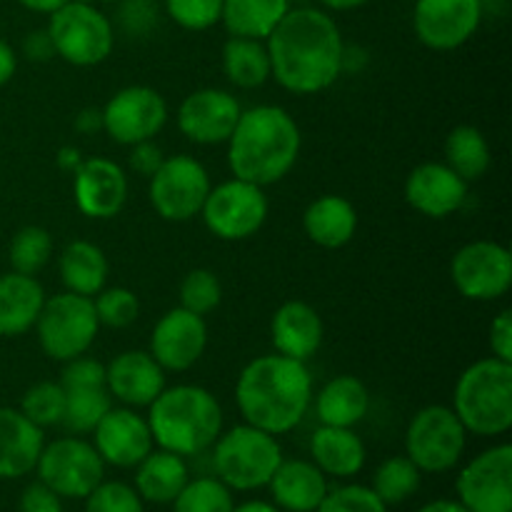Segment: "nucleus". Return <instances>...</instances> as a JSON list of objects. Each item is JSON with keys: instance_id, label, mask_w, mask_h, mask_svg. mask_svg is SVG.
Returning <instances> with one entry per match:
<instances>
[{"instance_id": "obj_57", "label": "nucleus", "mask_w": 512, "mask_h": 512, "mask_svg": "<svg viewBox=\"0 0 512 512\" xmlns=\"http://www.w3.org/2000/svg\"><path fill=\"white\" fill-rule=\"evenodd\" d=\"M233 512H283V510L273 503H265V500H248V503L235 505Z\"/></svg>"}, {"instance_id": "obj_32", "label": "nucleus", "mask_w": 512, "mask_h": 512, "mask_svg": "<svg viewBox=\"0 0 512 512\" xmlns=\"http://www.w3.org/2000/svg\"><path fill=\"white\" fill-rule=\"evenodd\" d=\"M290 8V0H223L220 23L230 35L265 40Z\"/></svg>"}, {"instance_id": "obj_8", "label": "nucleus", "mask_w": 512, "mask_h": 512, "mask_svg": "<svg viewBox=\"0 0 512 512\" xmlns=\"http://www.w3.org/2000/svg\"><path fill=\"white\" fill-rule=\"evenodd\" d=\"M98 315H95L93 298L75 295L70 290L45 298L43 310L35 323L40 350L45 358L55 363H68V360L85 355L93 348L98 338Z\"/></svg>"}, {"instance_id": "obj_6", "label": "nucleus", "mask_w": 512, "mask_h": 512, "mask_svg": "<svg viewBox=\"0 0 512 512\" xmlns=\"http://www.w3.org/2000/svg\"><path fill=\"white\" fill-rule=\"evenodd\" d=\"M210 450H213L215 478L223 480L233 493L268 488L270 478L283 463V448L278 438L248 423L223 430Z\"/></svg>"}, {"instance_id": "obj_2", "label": "nucleus", "mask_w": 512, "mask_h": 512, "mask_svg": "<svg viewBox=\"0 0 512 512\" xmlns=\"http://www.w3.org/2000/svg\"><path fill=\"white\" fill-rule=\"evenodd\" d=\"M235 405L243 423L270 435L298 428L313 405V375L308 363L280 353L250 360L235 383Z\"/></svg>"}, {"instance_id": "obj_18", "label": "nucleus", "mask_w": 512, "mask_h": 512, "mask_svg": "<svg viewBox=\"0 0 512 512\" xmlns=\"http://www.w3.org/2000/svg\"><path fill=\"white\" fill-rule=\"evenodd\" d=\"M208 348V323L203 315L185 308H173L155 323L150 335V350L165 373H185L205 355Z\"/></svg>"}, {"instance_id": "obj_17", "label": "nucleus", "mask_w": 512, "mask_h": 512, "mask_svg": "<svg viewBox=\"0 0 512 512\" xmlns=\"http://www.w3.org/2000/svg\"><path fill=\"white\" fill-rule=\"evenodd\" d=\"M243 105L230 90L198 88L178 105V130L195 145H223L238 125Z\"/></svg>"}, {"instance_id": "obj_35", "label": "nucleus", "mask_w": 512, "mask_h": 512, "mask_svg": "<svg viewBox=\"0 0 512 512\" xmlns=\"http://www.w3.org/2000/svg\"><path fill=\"white\" fill-rule=\"evenodd\" d=\"M420 480H423V473L415 468V463L408 455H393V458H385L383 463L375 468L370 490H373L388 508H395V505H403L405 500H410L418 493Z\"/></svg>"}, {"instance_id": "obj_22", "label": "nucleus", "mask_w": 512, "mask_h": 512, "mask_svg": "<svg viewBox=\"0 0 512 512\" xmlns=\"http://www.w3.org/2000/svg\"><path fill=\"white\" fill-rule=\"evenodd\" d=\"M110 398L128 408H148L165 388V370L148 350H123L105 365Z\"/></svg>"}, {"instance_id": "obj_16", "label": "nucleus", "mask_w": 512, "mask_h": 512, "mask_svg": "<svg viewBox=\"0 0 512 512\" xmlns=\"http://www.w3.org/2000/svg\"><path fill=\"white\" fill-rule=\"evenodd\" d=\"M483 15L485 0H415L413 30L425 48L448 53L473 40Z\"/></svg>"}, {"instance_id": "obj_28", "label": "nucleus", "mask_w": 512, "mask_h": 512, "mask_svg": "<svg viewBox=\"0 0 512 512\" xmlns=\"http://www.w3.org/2000/svg\"><path fill=\"white\" fill-rule=\"evenodd\" d=\"M45 305V290L35 275L8 273L0 278V338H20L35 328Z\"/></svg>"}, {"instance_id": "obj_10", "label": "nucleus", "mask_w": 512, "mask_h": 512, "mask_svg": "<svg viewBox=\"0 0 512 512\" xmlns=\"http://www.w3.org/2000/svg\"><path fill=\"white\" fill-rule=\"evenodd\" d=\"M270 213V200L265 188L248 180L230 178L213 185L205 198L200 218L205 228L225 243H240L260 233Z\"/></svg>"}, {"instance_id": "obj_33", "label": "nucleus", "mask_w": 512, "mask_h": 512, "mask_svg": "<svg viewBox=\"0 0 512 512\" xmlns=\"http://www.w3.org/2000/svg\"><path fill=\"white\" fill-rule=\"evenodd\" d=\"M223 75L240 90H255L270 80V55L265 40L230 35L223 45Z\"/></svg>"}, {"instance_id": "obj_3", "label": "nucleus", "mask_w": 512, "mask_h": 512, "mask_svg": "<svg viewBox=\"0 0 512 512\" xmlns=\"http://www.w3.org/2000/svg\"><path fill=\"white\" fill-rule=\"evenodd\" d=\"M303 135L293 115L280 105H253L240 113L228 138V165L235 178L268 188L295 168Z\"/></svg>"}, {"instance_id": "obj_21", "label": "nucleus", "mask_w": 512, "mask_h": 512, "mask_svg": "<svg viewBox=\"0 0 512 512\" xmlns=\"http://www.w3.org/2000/svg\"><path fill=\"white\" fill-rule=\"evenodd\" d=\"M470 183H465L453 168L445 163H420L408 173L403 185L405 203L420 215L433 220L450 218L468 200Z\"/></svg>"}, {"instance_id": "obj_55", "label": "nucleus", "mask_w": 512, "mask_h": 512, "mask_svg": "<svg viewBox=\"0 0 512 512\" xmlns=\"http://www.w3.org/2000/svg\"><path fill=\"white\" fill-rule=\"evenodd\" d=\"M318 3L323 5V10H328V13H345V10L363 8L370 0H318Z\"/></svg>"}, {"instance_id": "obj_46", "label": "nucleus", "mask_w": 512, "mask_h": 512, "mask_svg": "<svg viewBox=\"0 0 512 512\" xmlns=\"http://www.w3.org/2000/svg\"><path fill=\"white\" fill-rule=\"evenodd\" d=\"M60 385L65 390L70 388H105V365L100 360L88 358V355H78V358L63 363V373H60Z\"/></svg>"}, {"instance_id": "obj_56", "label": "nucleus", "mask_w": 512, "mask_h": 512, "mask_svg": "<svg viewBox=\"0 0 512 512\" xmlns=\"http://www.w3.org/2000/svg\"><path fill=\"white\" fill-rule=\"evenodd\" d=\"M418 512H470L465 505H460L458 500H433V503H425Z\"/></svg>"}, {"instance_id": "obj_45", "label": "nucleus", "mask_w": 512, "mask_h": 512, "mask_svg": "<svg viewBox=\"0 0 512 512\" xmlns=\"http://www.w3.org/2000/svg\"><path fill=\"white\" fill-rule=\"evenodd\" d=\"M158 3L155 0H120L118 25L125 35L145 38L158 28Z\"/></svg>"}, {"instance_id": "obj_37", "label": "nucleus", "mask_w": 512, "mask_h": 512, "mask_svg": "<svg viewBox=\"0 0 512 512\" xmlns=\"http://www.w3.org/2000/svg\"><path fill=\"white\" fill-rule=\"evenodd\" d=\"M170 505L173 512H233L235 500L233 490L223 480L205 475V478H190Z\"/></svg>"}, {"instance_id": "obj_41", "label": "nucleus", "mask_w": 512, "mask_h": 512, "mask_svg": "<svg viewBox=\"0 0 512 512\" xmlns=\"http://www.w3.org/2000/svg\"><path fill=\"white\" fill-rule=\"evenodd\" d=\"M95 315H98L100 328L123 330L138 320L140 315V300L138 295L123 285H113V288H103L98 295H93Z\"/></svg>"}, {"instance_id": "obj_19", "label": "nucleus", "mask_w": 512, "mask_h": 512, "mask_svg": "<svg viewBox=\"0 0 512 512\" xmlns=\"http://www.w3.org/2000/svg\"><path fill=\"white\" fill-rule=\"evenodd\" d=\"M128 173L110 158H83L73 173V198L90 220H110L128 203Z\"/></svg>"}, {"instance_id": "obj_42", "label": "nucleus", "mask_w": 512, "mask_h": 512, "mask_svg": "<svg viewBox=\"0 0 512 512\" xmlns=\"http://www.w3.org/2000/svg\"><path fill=\"white\" fill-rule=\"evenodd\" d=\"M165 13L178 28L203 33L220 23L223 0H163Z\"/></svg>"}, {"instance_id": "obj_7", "label": "nucleus", "mask_w": 512, "mask_h": 512, "mask_svg": "<svg viewBox=\"0 0 512 512\" xmlns=\"http://www.w3.org/2000/svg\"><path fill=\"white\" fill-rule=\"evenodd\" d=\"M48 35L60 60L75 68H93L113 53V20L93 3L70 0L48 15Z\"/></svg>"}, {"instance_id": "obj_48", "label": "nucleus", "mask_w": 512, "mask_h": 512, "mask_svg": "<svg viewBox=\"0 0 512 512\" xmlns=\"http://www.w3.org/2000/svg\"><path fill=\"white\" fill-rule=\"evenodd\" d=\"M20 512H63V498L58 493L43 485L40 480L25 485V490L20 493Z\"/></svg>"}, {"instance_id": "obj_43", "label": "nucleus", "mask_w": 512, "mask_h": 512, "mask_svg": "<svg viewBox=\"0 0 512 512\" xmlns=\"http://www.w3.org/2000/svg\"><path fill=\"white\" fill-rule=\"evenodd\" d=\"M85 512H145V503L133 485L120 480H103L85 498Z\"/></svg>"}, {"instance_id": "obj_50", "label": "nucleus", "mask_w": 512, "mask_h": 512, "mask_svg": "<svg viewBox=\"0 0 512 512\" xmlns=\"http://www.w3.org/2000/svg\"><path fill=\"white\" fill-rule=\"evenodd\" d=\"M23 55L33 63H48L50 58H55L53 40H50L48 30H33V33L25 35Z\"/></svg>"}, {"instance_id": "obj_29", "label": "nucleus", "mask_w": 512, "mask_h": 512, "mask_svg": "<svg viewBox=\"0 0 512 512\" xmlns=\"http://www.w3.org/2000/svg\"><path fill=\"white\" fill-rule=\"evenodd\" d=\"M370 403V390L363 380L355 375H335L318 390L310 408H315L320 425L355 428L370 413Z\"/></svg>"}, {"instance_id": "obj_39", "label": "nucleus", "mask_w": 512, "mask_h": 512, "mask_svg": "<svg viewBox=\"0 0 512 512\" xmlns=\"http://www.w3.org/2000/svg\"><path fill=\"white\" fill-rule=\"evenodd\" d=\"M65 410V390L60 383L53 380H43L35 383L33 388L25 390L23 400H20V413L28 420H33L38 428H53L60 425Z\"/></svg>"}, {"instance_id": "obj_47", "label": "nucleus", "mask_w": 512, "mask_h": 512, "mask_svg": "<svg viewBox=\"0 0 512 512\" xmlns=\"http://www.w3.org/2000/svg\"><path fill=\"white\" fill-rule=\"evenodd\" d=\"M128 148V168L133 170L135 175H140V178H153L155 170H158L165 160L163 148H160L155 140H140V143L128 145Z\"/></svg>"}, {"instance_id": "obj_1", "label": "nucleus", "mask_w": 512, "mask_h": 512, "mask_svg": "<svg viewBox=\"0 0 512 512\" xmlns=\"http://www.w3.org/2000/svg\"><path fill=\"white\" fill-rule=\"evenodd\" d=\"M265 48L270 78L293 95L323 93L343 75V33L323 8H290L265 38Z\"/></svg>"}, {"instance_id": "obj_14", "label": "nucleus", "mask_w": 512, "mask_h": 512, "mask_svg": "<svg viewBox=\"0 0 512 512\" xmlns=\"http://www.w3.org/2000/svg\"><path fill=\"white\" fill-rule=\"evenodd\" d=\"M103 133L118 145H135L140 140H155L168 123V103L150 85H128L113 93L100 108Z\"/></svg>"}, {"instance_id": "obj_4", "label": "nucleus", "mask_w": 512, "mask_h": 512, "mask_svg": "<svg viewBox=\"0 0 512 512\" xmlns=\"http://www.w3.org/2000/svg\"><path fill=\"white\" fill-rule=\"evenodd\" d=\"M148 425L153 443L183 458H195L213 448L223 433L220 400L203 385H165L148 405Z\"/></svg>"}, {"instance_id": "obj_24", "label": "nucleus", "mask_w": 512, "mask_h": 512, "mask_svg": "<svg viewBox=\"0 0 512 512\" xmlns=\"http://www.w3.org/2000/svg\"><path fill=\"white\" fill-rule=\"evenodd\" d=\"M43 445L45 430L25 418L20 408H0V480L33 473Z\"/></svg>"}, {"instance_id": "obj_15", "label": "nucleus", "mask_w": 512, "mask_h": 512, "mask_svg": "<svg viewBox=\"0 0 512 512\" xmlns=\"http://www.w3.org/2000/svg\"><path fill=\"white\" fill-rule=\"evenodd\" d=\"M458 503L470 512H512V445L475 455L455 480Z\"/></svg>"}, {"instance_id": "obj_27", "label": "nucleus", "mask_w": 512, "mask_h": 512, "mask_svg": "<svg viewBox=\"0 0 512 512\" xmlns=\"http://www.w3.org/2000/svg\"><path fill=\"white\" fill-rule=\"evenodd\" d=\"M310 460L328 478L348 480L365 468L368 450H365L363 438L353 428L318 425L310 438Z\"/></svg>"}, {"instance_id": "obj_36", "label": "nucleus", "mask_w": 512, "mask_h": 512, "mask_svg": "<svg viewBox=\"0 0 512 512\" xmlns=\"http://www.w3.org/2000/svg\"><path fill=\"white\" fill-rule=\"evenodd\" d=\"M110 408H113V398L108 388H70L65 390V410L60 425L73 435H90Z\"/></svg>"}, {"instance_id": "obj_25", "label": "nucleus", "mask_w": 512, "mask_h": 512, "mask_svg": "<svg viewBox=\"0 0 512 512\" xmlns=\"http://www.w3.org/2000/svg\"><path fill=\"white\" fill-rule=\"evenodd\" d=\"M273 505L283 512H315L328 495V475L313 460L293 458L278 465L268 483Z\"/></svg>"}, {"instance_id": "obj_53", "label": "nucleus", "mask_w": 512, "mask_h": 512, "mask_svg": "<svg viewBox=\"0 0 512 512\" xmlns=\"http://www.w3.org/2000/svg\"><path fill=\"white\" fill-rule=\"evenodd\" d=\"M55 163H58L60 170L73 175L75 170L80 168V163H83V155H80V150L73 148V145H63V148L58 150V155H55Z\"/></svg>"}, {"instance_id": "obj_44", "label": "nucleus", "mask_w": 512, "mask_h": 512, "mask_svg": "<svg viewBox=\"0 0 512 512\" xmlns=\"http://www.w3.org/2000/svg\"><path fill=\"white\" fill-rule=\"evenodd\" d=\"M390 508L368 485H340L328 490L315 512H388Z\"/></svg>"}, {"instance_id": "obj_54", "label": "nucleus", "mask_w": 512, "mask_h": 512, "mask_svg": "<svg viewBox=\"0 0 512 512\" xmlns=\"http://www.w3.org/2000/svg\"><path fill=\"white\" fill-rule=\"evenodd\" d=\"M18 3L23 5L25 10H30V13L50 15V13H55L58 8H63L65 3H70V0H18Z\"/></svg>"}, {"instance_id": "obj_13", "label": "nucleus", "mask_w": 512, "mask_h": 512, "mask_svg": "<svg viewBox=\"0 0 512 512\" xmlns=\"http://www.w3.org/2000/svg\"><path fill=\"white\" fill-rule=\"evenodd\" d=\"M450 278L455 290L473 303H493L512 288V255L503 243L473 240L465 243L450 260Z\"/></svg>"}, {"instance_id": "obj_34", "label": "nucleus", "mask_w": 512, "mask_h": 512, "mask_svg": "<svg viewBox=\"0 0 512 512\" xmlns=\"http://www.w3.org/2000/svg\"><path fill=\"white\" fill-rule=\"evenodd\" d=\"M443 163L453 168L465 183H475L483 178L493 165V150L488 138L475 125H458L448 133L443 145Z\"/></svg>"}, {"instance_id": "obj_40", "label": "nucleus", "mask_w": 512, "mask_h": 512, "mask_svg": "<svg viewBox=\"0 0 512 512\" xmlns=\"http://www.w3.org/2000/svg\"><path fill=\"white\" fill-rule=\"evenodd\" d=\"M223 303V283L208 268H195L180 283V308L195 315H210Z\"/></svg>"}, {"instance_id": "obj_5", "label": "nucleus", "mask_w": 512, "mask_h": 512, "mask_svg": "<svg viewBox=\"0 0 512 512\" xmlns=\"http://www.w3.org/2000/svg\"><path fill=\"white\" fill-rule=\"evenodd\" d=\"M455 415L468 435L500 438L512 428V363L475 360L460 373L453 390Z\"/></svg>"}, {"instance_id": "obj_52", "label": "nucleus", "mask_w": 512, "mask_h": 512, "mask_svg": "<svg viewBox=\"0 0 512 512\" xmlns=\"http://www.w3.org/2000/svg\"><path fill=\"white\" fill-rule=\"evenodd\" d=\"M75 130L83 135L98 133L103 130V113L100 108H83L78 115H75Z\"/></svg>"}, {"instance_id": "obj_26", "label": "nucleus", "mask_w": 512, "mask_h": 512, "mask_svg": "<svg viewBox=\"0 0 512 512\" xmlns=\"http://www.w3.org/2000/svg\"><path fill=\"white\" fill-rule=\"evenodd\" d=\"M303 230L318 248L340 250L358 233V210L345 195H320L305 208Z\"/></svg>"}, {"instance_id": "obj_9", "label": "nucleus", "mask_w": 512, "mask_h": 512, "mask_svg": "<svg viewBox=\"0 0 512 512\" xmlns=\"http://www.w3.org/2000/svg\"><path fill=\"white\" fill-rule=\"evenodd\" d=\"M465 445L468 430L450 405H425L405 430V455L420 473H450L463 460Z\"/></svg>"}, {"instance_id": "obj_23", "label": "nucleus", "mask_w": 512, "mask_h": 512, "mask_svg": "<svg viewBox=\"0 0 512 512\" xmlns=\"http://www.w3.org/2000/svg\"><path fill=\"white\" fill-rule=\"evenodd\" d=\"M325 325L318 310L305 300H288L270 320V340L275 353L308 363L323 345Z\"/></svg>"}, {"instance_id": "obj_20", "label": "nucleus", "mask_w": 512, "mask_h": 512, "mask_svg": "<svg viewBox=\"0 0 512 512\" xmlns=\"http://www.w3.org/2000/svg\"><path fill=\"white\" fill-rule=\"evenodd\" d=\"M90 435L103 463L120 470L135 468L155 445L148 418L128 405H113Z\"/></svg>"}, {"instance_id": "obj_12", "label": "nucleus", "mask_w": 512, "mask_h": 512, "mask_svg": "<svg viewBox=\"0 0 512 512\" xmlns=\"http://www.w3.org/2000/svg\"><path fill=\"white\" fill-rule=\"evenodd\" d=\"M210 173L193 155H165L163 165L150 178L148 195L155 213L168 223H188L198 218L208 198Z\"/></svg>"}, {"instance_id": "obj_30", "label": "nucleus", "mask_w": 512, "mask_h": 512, "mask_svg": "<svg viewBox=\"0 0 512 512\" xmlns=\"http://www.w3.org/2000/svg\"><path fill=\"white\" fill-rule=\"evenodd\" d=\"M190 480V468L183 455L170 450H150L135 465V493L150 505H170Z\"/></svg>"}, {"instance_id": "obj_31", "label": "nucleus", "mask_w": 512, "mask_h": 512, "mask_svg": "<svg viewBox=\"0 0 512 512\" xmlns=\"http://www.w3.org/2000/svg\"><path fill=\"white\" fill-rule=\"evenodd\" d=\"M58 270L65 290L93 298L108 283L110 263L103 248H98L95 243H90V240H73L60 253Z\"/></svg>"}, {"instance_id": "obj_49", "label": "nucleus", "mask_w": 512, "mask_h": 512, "mask_svg": "<svg viewBox=\"0 0 512 512\" xmlns=\"http://www.w3.org/2000/svg\"><path fill=\"white\" fill-rule=\"evenodd\" d=\"M488 343H490V353H493V358L512 363V313L510 310H500V313L495 315L493 323H490Z\"/></svg>"}, {"instance_id": "obj_11", "label": "nucleus", "mask_w": 512, "mask_h": 512, "mask_svg": "<svg viewBox=\"0 0 512 512\" xmlns=\"http://www.w3.org/2000/svg\"><path fill=\"white\" fill-rule=\"evenodd\" d=\"M35 473L63 500H85L105 480V463L93 443L65 435L43 445Z\"/></svg>"}, {"instance_id": "obj_38", "label": "nucleus", "mask_w": 512, "mask_h": 512, "mask_svg": "<svg viewBox=\"0 0 512 512\" xmlns=\"http://www.w3.org/2000/svg\"><path fill=\"white\" fill-rule=\"evenodd\" d=\"M50 255H53V238L40 225H25L10 240L8 258L15 273L38 275L50 263Z\"/></svg>"}, {"instance_id": "obj_58", "label": "nucleus", "mask_w": 512, "mask_h": 512, "mask_svg": "<svg viewBox=\"0 0 512 512\" xmlns=\"http://www.w3.org/2000/svg\"><path fill=\"white\" fill-rule=\"evenodd\" d=\"M78 3H93V5H108V3H118V0H78Z\"/></svg>"}, {"instance_id": "obj_51", "label": "nucleus", "mask_w": 512, "mask_h": 512, "mask_svg": "<svg viewBox=\"0 0 512 512\" xmlns=\"http://www.w3.org/2000/svg\"><path fill=\"white\" fill-rule=\"evenodd\" d=\"M15 70H18V55H15L13 45L8 40L0 38V85L10 83Z\"/></svg>"}]
</instances>
